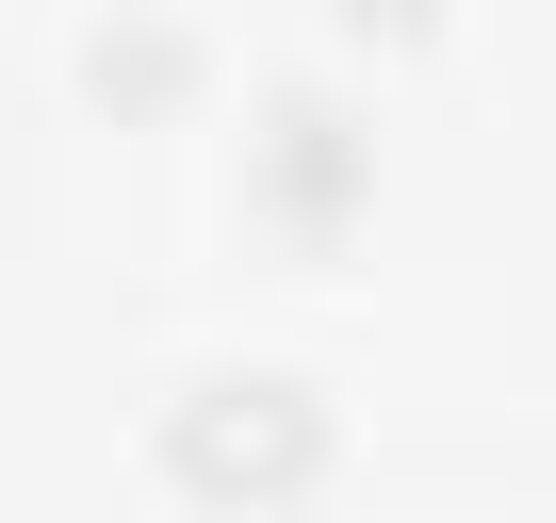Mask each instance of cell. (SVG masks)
Instances as JSON below:
<instances>
[{
    "mask_svg": "<svg viewBox=\"0 0 556 523\" xmlns=\"http://www.w3.org/2000/svg\"><path fill=\"white\" fill-rule=\"evenodd\" d=\"M164 474L213 490V507H278L328 474V393L312 377H197L164 409Z\"/></svg>",
    "mask_w": 556,
    "mask_h": 523,
    "instance_id": "obj_1",
    "label": "cell"
},
{
    "mask_svg": "<svg viewBox=\"0 0 556 523\" xmlns=\"http://www.w3.org/2000/svg\"><path fill=\"white\" fill-rule=\"evenodd\" d=\"M361 196H377V148H361V115H344L328 82H278V99H262V131H245V213H262L278 245H328Z\"/></svg>",
    "mask_w": 556,
    "mask_h": 523,
    "instance_id": "obj_2",
    "label": "cell"
},
{
    "mask_svg": "<svg viewBox=\"0 0 556 523\" xmlns=\"http://www.w3.org/2000/svg\"><path fill=\"white\" fill-rule=\"evenodd\" d=\"M197 82H213V50L164 17V0H131V17H99V34H83V99H99V115H180Z\"/></svg>",
    "mask_w": 556,
    "mask_h": 523,
    "instance_id": "obj_3",
    "label": "cell"
},
{
    "mask_svg": "<svg viewBox=\"0 0 556 523\" xmlns=\"http://www.w3.org/2000/svg\"><path fill=\"white\" fill-rule=\"evenodd\" d=\"M361 34H442V0H344Z\"/></svg>",
    "mask_w": 556,
    "mask_h": 523,
    "instance_id": "obj_4",
    "label": "cell"
}]
</instances>
